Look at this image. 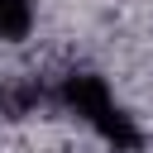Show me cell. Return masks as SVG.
Returning a JSON list of instances; mask_svg holds the SVG:
<instances>
[{
	"instance_id": "obj_1",
	"label": "cell",
	"mask_w": 153,
	"mask_h": 153,
	"mask_svg": "<svg viewBox=\"0 0 153 153\" xmlns=\"http://www.w3.org/2000/svg\"><path fill=\"white\" fill-rule=\"evenodd\" d=\"M57 105L67 115H76L105 148H115V153H139L143 148V129L134 124V115L124 105H115L105 76H96V72H67L62 86H57Z\"/></svg>"
},
{
	"instance_id": "obj_2",
	"label": "cell",
	"mask_w": 153,
	"mask_h": 153,
	"mask_svg": "<svg viewBox=\"0 0 153 153\" xmlns=\"http://www.w3.org/2000/svg\"><path fill=\"white\" fill-rule=\"evenodd\" d=\"M33 33V0H0V43H19Z\"/></svg>"
}]
</instances>
